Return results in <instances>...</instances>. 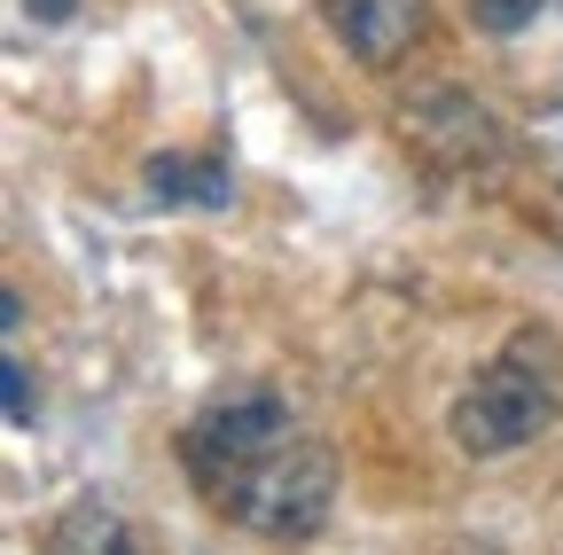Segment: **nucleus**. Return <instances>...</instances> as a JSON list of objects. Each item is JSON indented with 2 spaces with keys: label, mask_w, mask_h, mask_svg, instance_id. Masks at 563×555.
I'll list each match as a JSON object with an SVG mask.
<instances>
[{
  "label": "nucleus",
  "mask_w": 563,
  "mask_h": 555,
  "mask_svg": "<svg viewBox=\"0 0 563 555\" xmlns=\"http://www.w3.org/2000/svg\"><path fill=\"white\" fill-rule=\"evenodd\" d=\"M211 509H220L228 524H243V532H258V540L298 547L336 509V454L313 446V439H290V446L258 454L251 469H235L220 493H211Z\"/></svg>",
  "instance_id": "f257e3e1"
},
{
  "label": "nucleus",
  "mask_w": 563,
  "mask_h": 555,
  "mask_svg": "<svg viewBox=\"0 0 563 555\" xmlns=\"http://www.w3.org/2000/svg\"><path fill=\"white\" fill-rule=\"evenodd\" d=\"M548 423H555V391H548L525 360H493V368H477V376L462 384L454 414H446L454 446H462V454H477V462L532 446Z\"/></svg>",
  "instance_id": "f03ea898"
},
{
  "label": "nucleus",
  "mask_w": 563,
  "mask_h": 555,
  "mask_svg": "<svg viewBox=\"0 0 563 555\" xmlns=\"http://www.w3.org/2000/svg\"><path fill=\"white\" fill-rule=\"evenodd\" d=\"M290 439H298V431H290V407H282L274 391H228V399H211L196 423L180 431V462H188V477H196V493L211 501L235 469H251L258 454L290 446Z\"/></svg>",
  "instance_id": "7ed1b4c3"
},
{
  "label": "nucleus",
  "mask_w": 563,
  "mask_h": 555,
  "mask_svg": "<svg viewBox=\"0 0 563 555\" xmlns=\"http://www.w3.org/2000/svg\"><path fill=\"white\" fill-rule=\"evenodd\" d=\"M540 9H548V0H470V24L493 32V40H509V32H525Z\"/></svg>",
  "instance_id": "6e6552de"
},
{
  "label": "nucleus",
  "mask_w": 563,
  "mask_h": 555,
  "mask_svg": "<svg viewBox=\"0 0 563 555\" xmlns=\"http://www.w3.org/2000/svg\"><path fill=\"white\" fill-rule=\"evenodd\" d=\"M141 188H150V203H203V212L235 203V173L220 157H180V149L141 165Z\"/></svg>",
  "instance_id": "423d86ee"
},
{
  "label": "nucleus",
  "mask_w": 563,
  "mask_h": 555,
  "mask_svg": "<svg viewBox=\"0 0 563 555\" xmlns=\"http://www.w3.org/2000/svg\"><path fill=\"white\" fill-rule=\"evenodd\" d=\"M321 16L352 47V63L391 71V63L422 40V24H431V0H321Z\"/></svg>",
  "instance_id": "39448f33"
},
{
  "label": "nucleus",
  "mask_w": 563,
  "mask_h": 555,
  "mask_svg": "<svg viewBox=\"0 0 563 555\" xmlns=\"http://www.w3.org/2000/svg\"><path fill=\"white\" fill-rule=\"evenodd\" d=\"M47 547H55V555H141V547H133V524H125L102 493H79V501H70V509L55 517Z\"/></svg>",
  "instance_id": "0eeeda50"
},
{
  "label": "nucleus",
  "mask_w": 563,
  "mask_h": 555,
  "mask_svg": "<svg viewBox=\"0 0 563 555\" xmlns=\"http://www.w3.org/2000/svg\"><path fill=\"white\" fill-rule=\"evenodd\" d=\"M24 9H32V16H40V24H63V16H70V9H79V0H24Z\"/></svg>",
  "instance_id": "9d476101"
},
{
  "label": "nucleus",
  "mask_w": 563,
  "mask_h": 555,
  "mask_svg": "<svg viewBox=\"0 0 563 555\" xmlns=\"http://www.w3.org/2000/svg\"><path fill=\"white\" fill-rule=\"evenodd\" d=\"M0 384H9V423L32 431V376H24V360H0Z\"/></svg>",
  "instance_id": "1a4fd4ad"
},
{
  "label": "nucleus",
  "mask_w": 563,
  "mask_h": 555,
  "mask_svg": "<svg viewBox=\"0 0 563 555\" xmlns=\"http://www.w3.org/2000/svg\"><path fill=\"white\" fill-rule=\"evenodd\" d=\"M399 133L415 142L422 165L439 173H485L493 157H501V125H493V110L462 87H422L399 102Z\"/></svg>",
  "instance_id": "20e7f679"
}]
</instances>
